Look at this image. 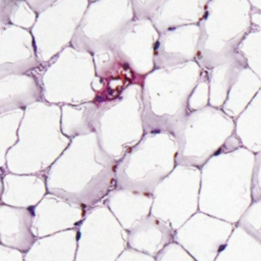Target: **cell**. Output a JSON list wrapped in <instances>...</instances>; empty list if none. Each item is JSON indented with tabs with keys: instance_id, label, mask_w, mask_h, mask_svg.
<instances>
[{
	"instance_id": "cell-1",
	"label": "cell",
	"mask_w": 261,
	"mask_h": 261,
	"mask_svg": "<svg viewBox=\"0 0 261 261\" xmlns=\"http://www.w3.org/2000/svg\"><path fill=\"white\" fill-rule=\"evenodd\" d=\"M116 165L99 146L74 144L46 171L48 193L90 210L116 189Z\"/></svg>"
},
{
	"instance_id": "cell-2",
	"label": "cell",
	"mask_w": 261,
	"mask_h": 261,
	"mask_svg": "<svg viewBox=\"0 0 261 261\" xmlns=\"http://www.w3.org/2000/svg\"><path fill=\"white\" fill-rule=\"evenodd\" d=\"M239 153L215 155L203 165L199 211L227 222L239 218L243 207Z\"/></svg>"
},
{
	"instance_id": "cell-3",
	"label": "cell",
	"mask_w": 261,
	"mask_h": 261,
	"mask_svg": "<svg viewBox=\"0 0 261 261\" xmlns=\"http://www.w3.org/2000/svg\"><path fill=\"white\" fill-rule=\"evenodd\" d=\"M176 150L169 143H143L116 165V188L152 195L175 168Z\"/></svg>"
},
{
	"instance_id": "cell-4",
	"label": "cell",
	"mask_w": 261,
	"mask_h": 261,
	"mask_svg": "<svg viewBox=\"0 0 261 261\" xmlns=\"http://www.w3.org/2000/svg\"><path fill=\"white\" fill-rule=\"evenodd\" d=\"M201 170L176 165L153 192L151 214L178 229L199 211Z\"/></svg>"
},
{
	"instance_id": "cell-5",
	"label": "cell",
	"mask_w": 261,
	"mask_h": 261,
	"mask_svg": "<svg viewBox=\"0 0 261 261\" xmlns=\"http://www.w3.org/2000/svg\"><path fill=\"white\" fill-rule=\"evenodd\" d=\"M76 232L74 261H116L127 248V230L104 204L88 210Z\"/></svg>"
},
{
	"instance_id": "cell-6",
	"label": "cell",
	"mask_w": 261,
	"mask_h": 261,
	"mask_svg": "<svg viewBox=\"0 0 261 261\" xmlns=\"http://www.w3.org/2000/svg\"><path fill=\"white\" fill-rule=\"evenodd\" d=\"M232 231L229 222L198 211L175 230L174 242L196 261H214Z\"/></svg>"
},
{
	"instance_id": "cell-7",
	"label": "cell",
	"mask_w": 261,
	"mask_h": 261,
	"mask_svg": "<svg viewBox=\"0 0 261 261\" xmlns=\"http://www.w3.org/2000/svg\"><path fill=\"white\" fill-rule=\"evenodd\" d=\"M33 210V231L37 239L76 228L88 212L86 208L49 193Z\"/></svg>"
},
{
	"instance_id": "cell-8",
	"label": "cell",
	"mask_w": 261,
	"mask_h": 261,
	"mask_svg": "<svg viewBox=\"0 0 261 261\" xmlns=\"http://www.w3.org/2000/svg\"><path fill=\"white\" fill-rule=\"evenodd\" d=\"M47 194L45 174L2 173L1 204L34 208Z\"/></svg>"
},
{
	"instance_id": "cell-9",
	"label": "cell",
	"mask_w": 261,
	"mask_h": 261,
	"mask_svg": "<svg viewBox=\"0 0 261 261\" xmlns=\"http://www.w3.org/2000/svg\"><path fill=\"white\" fill-rule=\"evenodd\" d=\"M33 208L0 205L1 244L27 253L37 241L33 231Z\"/></svg>"
},
{
	"instance_id": "cell-10",
	"label": "cell",
	"mask_w": 261,
	"mask_h": 261,
	"mask_svg": "<svg viewBox=\"0 0 261 261\" xmlns=\"http://www.w3.org/2000/svg\"><path fill=\"white\" fill-rule=\"evenodd\" d=\"M175 230L160 218L150 214L138 220L127 230V247L156 257L174 242Z\"/></svg>"
},
{
	"instance_id": "cell-11",
	"label": "cell",
	"mask_w": 261,
	"mask_h": 261,
	"mask_svg": "<svg viewBox=\"0 0 261 261\" xmlns=\"http://www.w3.org/2000/svg\"><path fill=\"white\" fill-rule=\"evenodd\" d=\"M120 225L128 230L138 220L151 214L153 196L116 188L103 203Z\"/></svg>"
},
{
	"instance_id": "cell-12",
	"label": "cell",
	"mask_w": 261,
	"mask_h": 261,
	"mask_svg": "<svg viewBox=\"0 0 261 261\" xmlns=\"http://www.w3.org/2000/svg\"><path fill=\"white\" fill-rule=\"evenodd\" d=\"M76 240V228L37 239L24 261H74Z\"/></svg>"
},
{
	"instance_id": "cell-13",
	"label": "cell",
	"mask_w": 261,
	"mask_h": 261,
	"mask_svg": "<svg viewBox=\"0 0 261 261\" xmlns=\"http://www.w3.org/2000/svg\"><path fill=\"white\" fill-rule=\"evenodd\" d=\"M155 261H196L180 245L173 242L165 247L156 257Z\"/></svg>"
},
{
	"instance_id": "cell-14",
	"label": "cell",
	"mask_w": 261,
	"mask_h": 261,
	"mask_svg": "<svg viewBox=\"0 0 261 261\" xmlns=\"http://www.w3.org/2000/svg\"><path fill=\"white\" fill-rule=\"evenodd\" d=\"M240 118H248L251 124L254 123L251 126L253 127V130H255L257 127V130L261 136V89L247 106L245 112L242 114V116H240Z\"/></svg>"
},
{
	"instance_id": "cell-15",
	"label": "cell",
	"mask_w": 261,
	"mask_h": 261,
	"mask_svg": "<svg viewBox=\"0 0 261 261\" xmlns=\"http://www.w3.org/2000/svg\"><path fill=\"white\" fill-rule=\"evenodd\" d=\"M116 261H155V257L127 247Z\"/></svg>"
},
{
	"instance_id": "cell-16",
	"label": "cell",
	"mask_w": 261,
	"mask_h": 261,
	"mask_svg": "<svg viewBox=\"0 0 261 261\" xmlns=\"http://www.w3.org/2000/svg\"><path fill=\"white\" fill-rule=\"evenodd\" d=\"M24 254L17 249L0 245V261H24Z\"/></svg>"
}]
</instances>
